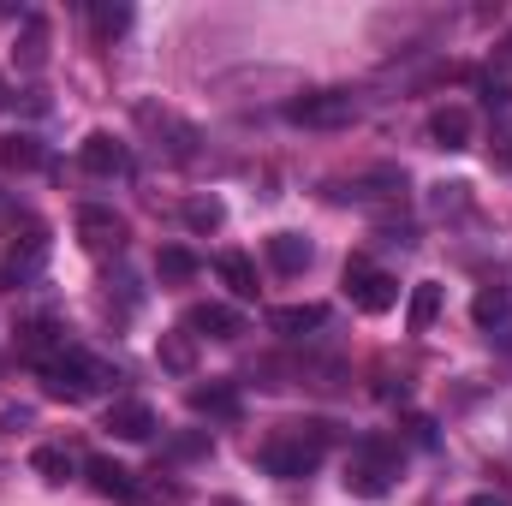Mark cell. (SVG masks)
<instances>
[{"label": "cell", "instance_id": "17", "mask_svg": "<svg viewBox=\"0 0 512 506\" xmlns=\"http://www.w3.org/2000/svg\"><path fill=\"white\" fill-rule=\"evenodd\" d=\"M328 322V310L322 304H286V310H274L268 316V328L274 334H286V340H298V334H310V328H322Z\"/></svg>", "mask_w": 512, "mask_h": 506}, {"label": "cell", "instance_id": "14", "mask_svg": "<svg viewBox=\"0 0 512 506\" xmlns=\"http://www.w3.org/2000/svg\"><path fill=\"white\" fill-rule=\"evenodd\" d=\"M429 137H435V149H471V114L465 108H435Z\"/></svg>", "mask_w": 512, "mask_h": 506}, {"label": "cell", "instance_id": "3", "mask_svg": "<svg viewBox=\"0 0 512 506\" xmlns=\"http://www.w3.org/2000/svg\"><path fill=\"white\" fill-rule=\"evenodd\" d=\"M393 477H399V453L387 447V441H358L352 447V459H346V489L352 495H364V501H382L387 489H393Z\"/></svg>", "mask_w": 512, "mask_h": 506}, {"label": "cell", "instance_id": "32", "mask_svg": "<svg viewBox=\"0 0 512 506\" xmlns=\"http://www.w3.org/2000/svg\"><path fill=\"white\" fill-rule=\"evenodd\" d=\"M507 60H512V30H507Z\"/></svg>", "mask_w": 512, "mask_h": 506}, {"label": "cell", "instance_id": "13", "mask_svg": "<svg viewBox=\"0 0 512 506\" xmlns=\"http://www.w3.org/2000/svg\"><path fill=\"white\" fill-rule=\"evenodd\" d=\"M191 411L233 423V417L245 411V399H239V387H233V381H209V387H191Z\"/></svg>", "mask_w": 512, "mask_h": 506}, {"label": "cell", "instance_id": "10", "mask_svg": "<svg viewBox=\"0 0 512 506\" xmlns=\"http://www.w3.org/2000/svg\"><path fill=\"white\" fill-rule=\"evenodd\" d=\"M84 471H90V489H96L102 501H120V506L143 501V495H137V477H131L126 465H114V459H90Z\"/></svg>", "mask_w": 512, "mask_h": 506}, {"label": "cell", "instance_id": "15", "mask_svg": "<svg viewBox=\"0 0 512 506\" xmlns=\"http://www.w3.org/2000/svg\"><path fill=\"white\" fill-rule=\"evenodd\" d=\"M310 239L304 233H274L268 239V262H274V274H304L310 268Z\"/></svg>", "mask_w": 512, "mask_h": 506}, {"label": "cell", "instance_id": "23", "mask_svg": "<svg viewBox=\"0 0 512 506\" xmlns=\"http://www.w3.org/2000/svg\"><path fill=\"white\" fill-rule=\"evenodd\" d=\"M221 221H227L221 197H191V203H185V227H191V233H221Z\"/></svg>", "mask_w": 512, "mask_h": 506}, {"label": "cell", "instance_id": "26", "mask_svg": "<svg viewBox=\"0 0 512 506\" xmlns=\"http://www.w3.org/2000/svg\"><path fill=\"white\" fill-rule=\"evenodd\" d=\"M161 364H167L173 376H185V370H191V334H167V340H161Z\"/></svg>", "mask_w": 512, "mask_h": 506}, {"label": "cell", "instance_id": "29", "mask_svg": "<svg viewBox=\"0 0 512 506\" xmlns=\"http://www.w3.org/2000/svg\"><path fill=\"white\" fill-rule=\"evenodd\" d=\"M435 209H465V185H435Z\"/></svg>", "mask_w": 512, "mask_h": 506}, {"label": "cell", "instance_id": "5", "mask_svg": "<svg viewBox=\"0 0 512 506\" xmlns=\"http://www.w3.org/2000/svg\"><path fill=\"white\" fill-rule=\"evenodd\" d=\"M346 292H352V304L364 310V316H387L393 304H399V280L376 268V262H364V256H352L346 262Z\"/></svg>", "mask_w": 512, "mask_h": 506}, {"label": "cell", "instance_id": "7", "mask_svg": "<svg viewBox=\"0 0 512 506\" xmlns=\"http://www.w3.org/2000/svg\"><path fill=\"white\" fill-rule=\"evenodd\" d=\"M78 239H84V251L114 256V251H126V221H120L114 209L90 203V209H78Z\"/></svg>", "mask_w": 512, "mask_h": 506}, {"label": "cell", "instance_id": "12", "mask_svg": "<svg viewBox=\"0 0 512 506\" xmlns=\"http://www.w3.org/2000/svg\"><path fill=\"white\" fill-rule=\"evenodd\" d=\"M334 197H346V203H399L405 197V173H393V167H376V173H364L352 191H334Z\"/></svg>", "mask_w": 512, "mask_h": 506}, {"label": "cell", "instance_id": "31", "mask_svg": "<svg viewBox=\"0 0 512 506\" xmlns=\"http://www.w3.org/2000/svg\"><path fill=\"white\" fill-rule=\"evenodd\" d=\"M6 102H12V90H6V78H0V108H6Z\"/></svg>", "mask_w": 512, "mask_h": 506}, {"label": "cell", "instance_id": "21", "mask_svg": "<svg viewBox=\"0 0 512 506\" xmlns=\"http://www.w3.org/2000/svg\"><path fill=\"white\" fill-rule=\"evenodd\" d=\"M215 274L233 286V298H256V268H251V256H239V251L215 256Z\"/></svg>", "mask_w": 512, "mask_h": 506}, {"label": "cell", "instance_id": "16", "mask_svg": "<svg viewBox=\"0 0 512 506\" xmlns=\"http://www.w3.org/2000/svg\"><path fill=\"white\" fill-rule=\"evenodd\" d=\"M48 155H42V143L30 137V131H12V137H0V167L6 173H36Z\"/></svg>", "mask_w": 512, "mask_h": 506}, {"label": "cell", "instance_id": "6", "mask_svg": "<svg viewBox=\"0 0 512 506\" xmlns=\"http://www.w3.org/2000/svg\"><path fill=\"white\" fill-rule=\"evenodd\" d=\"M42 262H48V239H42L36 227H30L24 239H18V233L0 239V286H24V280H36Z\"/></svg>", "mask_w": 512, "mask_h": 506}, {"label": "cell", "instance_id": "4", "mask_svg": "<svg viewBox=\"0 0 512 506\" xmlns=\"http://www.w3.org/2000/svg\"><path fill=\"white\" fill-rule=\"evenodd\" d=\"M358 114H364L358 90H316V96L286 102V120L292 126H310V131H346Z\"/></svg>", "mask_w": 512, "mask_h": 506}, {"label": "cell", "instance_id": "22", "mask_svg": "<svg viewBox=\"0 0 512 506\" xmlns=\"http://www.w3.org/2000/svg\"><path fill=\"white\" fill-rule=\"evenodd\" d=\"M48 60V24L42 18H24V36H18V66L24 72H42Z\"/></svg>", "mask_w": 512, "mask_h": 506}, {"label": "cell", "instance_id": "19", "mask_svg": "<svg viewBox=\"0 0 512 506\" xmlns=\"http://www.w3.org/2000/svg\"><path fill=\"white\" fill-rule=\"evenodd\" d=\"M471 316H477V328H489V334H501L512 316V298L501 292V286H483L477 292V304H471Z\"/></svg>", "mask_w": 512, "mask_h": 506}, {"label": "cell", "instance_id": "11", "mask_svg": "<svg viewBox=\"0 0 512 506\" xmlns=\"http://www.w3.org/2000/svg\"><path fill=\"white\" fill-rule=\"evenodd\" d=\"M185 334L239 340V334H245V322H239V310H227V304H191V316H185Z\"/></svg>", "mask_w": 512, "mask_h": 506}, {"label": "cell", "instance_id": "8", "mask_svg": "<svg viewBox=\"0 0 512 506\" xmlns=\"http://www.w3.org/2000/svg\"><path fill=\"white\" fill-rule=\"evenodd\" d=\"M78 155H84V173H96V179H120V173H126V167H131L126 143H120L114 131H90Z\"/></svg>", "mask_w": 512, "mask_h": 506}, {"label": "cell", "instance_id": "1", "mask_svg": "<svg viewBox=\"0 0 512 506\" xmlns=\"http://www.w3.org/2000/svg\"><path fill=\"white\" fill-rule=\"evenodd\" d=\"M328 453V423H286V435H274L262 447V471L268 477H310Z\"/></svg>", "mask_w": 512, "mask_h": 506}, {"label": "cell", "instance_id": "27", "mask_svg": "<svg viewBox=\"0 0 512 506\" xmlns=\"http://www.w3.org/2000/svg\"><path fill=\"white\" fill-rule=\"evenodd\" d=\"M161 453H167V459H203V453H209V435H173Z\"/></svg>", "mask_w": 512, "mask_h": 506}, {"label": "cell", "instance_id": "24", "mask_svg": "<svg viewBox=\"0 0 512 506\" xmlns=\"http://www.w3.org/2000/svg\"><path fill=\"white\" fill-rule=\"evenodd\" d=\"M90 24H96L102 42H114V36L131 30V6H108V0H102V6H90Z\"/></svg>", "mask_w": 512, "mask_h": 506}, {"label": "cell", "instance_id": "18", "mask_svg": "<svg viewBox=\"0 0 512 506\" xmlns=\"http://www.w3.org/2000/svg\"><path fill=\"white\" fill-rule=\"evenodd\" d=\"M435 316H441V286H435V280H417V286H411V310H405L411 334H429Z\"/></svg>", "mask_w": 512, "mask_h": 506}, {"label": "cell", "instance_id": "25", "mask_svg": "<svg viewBox=\"0 0 512 506\" xmlns=\"http://www.w3.org/2000/svg\"><path fill=\"white\" fill-rule=\"evenodd\" d=\"M155 274H161V280H191V274H197V256L185 251V245H167V251L155 256Z\"/></svg>", "mask_w": 512, "mask_h": 506}, {"label": "cell", "instance_id": "28", "mask_svg": "<svg viewBox=\"0 0 512 506\" xmlns=\"http://www.w3.org/2000/svg\"><path fill=\"white\" fill-rule=\"evenodd\" d=\"M483 108H489V114H507L512 108V84L507 78H483Z\"/></svg>", "mask_w": 512, "mask_h": 506}, {"label": "cell", "instance_id": "20", "mask_svg": "<svg viewBox=\"0 0 512 506\" xmlns=\"http://www.w3.org/2000/svg\"><path fill=\"white\" fill-rule=\"evenodd\" d=\"M30 471L48 477V483H66V477L78 471V453H72V447H36V453H30Z\"/></svg>", "mask_w": 512, "mask_h": 506}, {"label": "cell", "instance_id": "9", "mask_svg": "<svg viewBox=\"0 0 512 506\" xmlns=\"http://www.w3.org/2000/svg\"><path fill=\"white\" fill-rule=\"evenodd\" d=\"M102 429L120 435V441H149L155 435V411H149V399H114L108 417H102Z\"/></svg>", "mask_w": 512, "mask_h": 506}, {"label": "cell", "instance_id": "30", "mask_svg": "<svg viewBox=\"0 0 512 506\" xmlns=\"http://www.w3.org/2000/svg\"><path fill=\"white\" fill-rule=\"evenodd\" d=\"M471 506H507V495H477Z\"/></svg>", "mask_w": 512, "mask_h": 506}, {"label": "cell", "instance_id": "2", "mask_svg": "<svg viewBox=\"0 0 512 506\" xmlns=\"http://www.w3.org/2000/svg\"><path fill=\"white\" fill-rule=\"evenodd\" d=\"M42 381H48V393L54 399H90V393H102L108 381H120L102 358H90V352H78V346H66L54 364H42Z\"/></svg>", "mask_w": 512, "mask_h": 506}]
</instances>
